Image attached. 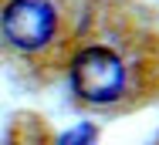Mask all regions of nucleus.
<instances>
[{
    "instance_id": "obj_1",
    "label": "nucleus",
    "mask_w": 159,
    "mask_h": 145,
    "mask_svg": "<svg viewBox=\"0 0 159 145\" xmlns=\"http://www.w3.org/2000/svg\"><path fill=\"white\" fill-rule=\"evenodd\" d=\"M71 88L85 101H115L125 88V64L112 47H85L71 61Z\"/></svg>"
},
{
    "instance_id": "obj_2",
    "label": "nucleus",
    "mask_w": 159,
    "mask_h": 145,
    "mask_svg": "<svg viewBox=\"0 0 159 145\" xmlns=\"http://www.w3.org/2000/svg\"><path fill=\"white\" fill-rule=\"evenodd\" d=\"M0 27H3V37L14 47L37 51V47H44L54 37L58 14H54V7L48 0H10L3 7Z\"/></svg>"
},
{
    "instance_id": "obj_3",
    "label": "nucleus",
    "mask_w": 159,
    "mask_h": 145,
    "mask_svg": "<svg viewBox=\"0 0 159 145\" xmlns=\"http://www.w3.org/2000/svg\"><path fill=\"white\" fill-rule=\"evenodd\" d=\"M95 142V125H75L71 132H64L61 138H58V145H92Z\"/></svg>"
}]
</instances>
